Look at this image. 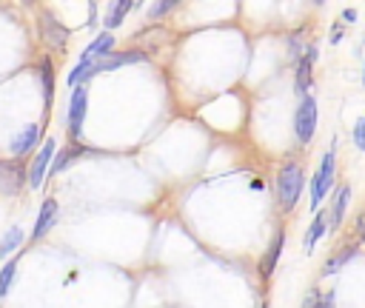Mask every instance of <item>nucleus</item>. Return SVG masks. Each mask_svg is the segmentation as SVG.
Masks as SVG:
<instances>
[{
    "instance_id": "nucleus-25",
    "label": "nucleus",
    "mask_w": 365,
    "mask_h": 308,
    "mask_svg": "<svg viewBox=\"0 0 365 308\" xmlns=\"http://www.w3.org/2000/svg\"><path fill=\"white\" fill-rule=\"evenodd\" d=\"M356 234H359V237L365 240V208H362V211L356 214Z\"/></svg>"
},
{
    "instance_id": "nucleus-2",
    "label": "nucleus",
    "mask_w": 365,
    "mask_h": 308,
    "mask_svg": "<svg viewBox=\"0 0 365 308\" xmlns=\"http://www.w3.org/2000/svg\"><path fill=\"white\" fill-rule=\"evenodd\" d=\"M314 131H317V100L311 94H305L294 111V137L299 145H305V143H311Z\"/></svg>"
},
{
    "instance_id": "nucleus-9",
    "label": "nucleus",
    "mask_w": 365,
    "mask_h": 308,
    "mask_svg": "<svg viewBox=\"0 0 365 308\" xmlns=\"http://www.w3.org/2000/svg\"><path fill=\"white\" fill-rule=\"evenodd\" d=\"M282 245H285V231L282 228H277V234H274V240H271V245L265 248V254L259 257V277L268 282L271 279V274H274V268H277V262H279V254H282Z\"/></svg>"
},
{
    "instance_id": "nucleus-7",
    "label": "nucleus",
    "mask_w": 365,
    "mask_h": 308,
    "mask_svg": "<svg viewBox=\"0 0 365 308\" xmlns=\"http://www.w3.org/2000/svg\"><path fill=\"white\" fill-rule=\"evenodd\" d=\"M54 148H57V143L48 137V140L40 145V151L34 154V163L29 165V185H31V188H40V185H43V177H46V171L51 168V160H54V154H57Z\"/></svg>"
},
{
    "instance_id": "nucleus-15",
    "label": "nucleus",
    "mask_w": 365,
    "mask_h": 308,
    "mask_svg": "<svg viewBox=\"0 0 365 308\" xmlns=\"http://www.w3.org/2000/svg\"><path fill=\"white\" fill-rule=\"evenodd\" d=\"M86 151H88V148H86V145H77V143L66 145L63 151H57V154H54V160H51V168H48V171H51V174H60V171H66V168H68V165H71L77 157H83Z\"/></svg>"
},
{
    "instance_id": "nucleus-27",
    "label": "nucleus",
    "mask_w": 365,
    "mask_h": 308,
    "mask_svg": "<svg viewBox=\"0 0 365 308\" xmlns=\"http://www.w3.org/2000/svg\"><path fill=\"white\" fill-rule=\"evenodd\" d=\"M362 86H365V66H362Z\"/></svg>"
},
{
    "instance_id": "nucleus-13",
    "label": "nucleus",
    "mask_w": 365,
    "mask_h": 308,
    "mask_svg": "<svg viewBox=\"0 0 365 308\" xmlns=\"http://www.w3.org/2000/svg\"><path fill=\"white\" fill-rule=\"evenodd\" d=\"M37 140H40V125H37V123H29L17 137H11V154H14V157L29 154V151L37 145Z\"/></svg>"
},
{
    "instance_id": "nucleus-4",
    "label": "nucleus",
    "mask_w": 365,
    "mask_h": 308,
    "mask_svg": "<svg viewBox=\"0 0 365 308\" xmlns=\"http://www.w3.org/2000/svg\"><path fill=\"white\" fill-rule=\"evenodd\" d=\"M145 60H148V54H145L143 48H125V51H111V54H106V57L94 60V66H91V74H88V77H94V74H100V71H114V68H120V66H131V63H145Z\"/></svg>"
},
{
    "instance_id": "nucleus-5",
    "label": "nucleus",
    "mask_w": 365,
    "mask_h": 308,
    "mask_svg": "<svg viewBox=\"0 0 365 308\" xmlns=\"http://www.w3.org/2000/svg\"><path fill=\"white\" fill-rule=\"evenodd\" d=\"M37 23H40L43 43H46L48 48H66V43H68V29H66L51 11H40Z\"/></svg>"
},
{
    "instance_id": "nucleus-8",
    "label": "nucleus",
    "mask_w": 365,
    "mask_h": 308,
    "mask_svg": "<svg viewBox=\"0 0 365 308\" xmlns=\"http://www.w3.org/2000/svg\"><path fill=\"white\" fill-rule=\"evenodd\" d=\"M23 180H29V174L23 171L20 163L11 160H0V194H17L23 188Z\"/></svg>"
},
{
    "instance_id": "nucleus-26",
    "label": "nucleus",
    "mask_w": 365,
    "mask_h": 308,
    "mask_svg": "<svg viewBox=\"0 0 365 308\" xmlns=\"http://www.w3.org/2000/svg\"><path fill=\"white\" fill-rule=\"evenodd\" d=\"M342 14H345V23H354V20H356V11H354V9H345Z\"/></svg>"
},
{
    "instance_id": "nucleus-11",
    "label": "nucleus",
    "mask_w": 365,
    "mask_h": 308,
    "mask_svg": "<svg viewBox=\"0 0 365 308\" xmlns=\"http://www.w3.org/2000/svg\"><path fill=\"white\" fill-rule=\"evenodd\" d=\"M348 202H351V185L342 183L334 191V200H331V208H328V231H336L342 225V217L348 211Z\"/></svg>"
},
{
    "instance_id": "nucleus-18",
    "label": "nucleus",
    "mask_w": 365,
    "mask_h": 308,
    "mask_svg": "<svg viewBox=\"0 0 365 308\" xmlns=\"http://www.w3.org/2000/svg\"><path fill=\"white\" fill-rule=\"evenodd\" d=\"M40 80H43V100H46V108H48L51 97H54V66H51L48 57L40 63Z\"/></svg>"
},
{
    "instance_id": "nucleus-22",
    "label": "nucleus",
    "mask_w": 365,
    "mask_h": 308,
    "mask_svg": "<svg viewBox=\"0 0 365 308\" xmlns=\"http://www.w3.org/2000/svg\"><path fill=\"white\" fill-rule=\"evenodd\" d=\"M171 9H177V3L174 0H163V3H151L148 6V17L151 20H160V17H165Z\"/></svg>"
},
{
    "instance_id": "nucleus-10",
    "label": "nucleus",
    "mask_w": 365,
    "mask_h": 308,
    "mask_svg": "<svg viewBox=\"0 0 365 308\" xmlns=\"http://www.w3.org/2000/svg\"><path fill=\"white\" fill-rule=\"evenodd\" d=\"M314 60H317V46H308L305 48V54H299V60H297V74H294V88H297V94H308V88H311V68H314Z\"/></svg>"
},
{
    "instance_id": "nucleus-19",
    "label": "nucleus",
    "mask_w": 365,
    "mask_h": 308,
    "mask_svg": "<svg viewBox=\"0 0 365 308\" xmlns=\"http://www.w3.org/2000/svg\"><path fill=\"white\" fill-rule=\"evenodd\" d=\"M20 242H23V228L20 225H11L3 234V240H0V257H9L14 248H20Z\"/></svg>"
},
{
    "instance_id": "nucleus-21",
    "label": "nucleus",
    "mask_w": 365,
    "mask_h": 308,
    "mask_svg": "<svg viewBox=\"0 0 365 308\" xmlns=\"http://www.w3.org/2000/svg\"><path fill=\"white\" fill-rule=\"evenodd\" d=\"M14 274H17V260H9L0 271V299L11 291V282H14Z\"/></svg>"
},
{
    "instance_id": "nucleus-12",
    "label": "nucleus",
    "mask_w": 365,
    "mask_h": 308,
    "mask_svg": "<svg viewBox=\"0 0 365 308\" xmlns=\"http://www.w3.org/2000/svg\"><path fill=\"white\" fill-rule=\"evenodd\" d=\"M57 214H60V208H57V200H43V205H40V214H37V220H34V228H31V240H40V237H46L48 234V228L57 222Z\"/></svg>"
},
{
    "instance_id": "nucleus-24",
    "label": "nucleus",
    "mask_w": 365,
    "mask_h": 308,
    "mask_svg": "<svg viewBox=\"0 0 365 308\" xmlns=\"http://www.w3.org/2000/svg\"><path fill=\"white\" fill-rule=\"evenodd\" d=\"M319 308H336V305H334V291H328V294L319 297Z\"/></svg>"
},
{
    "instance_id": "nucleus-3",
    "label": "nucleus",
    "mask_w": 365,
    "mask_h": 308,
    "mask_svg": "<svg viewBox=\"0 0 365 308\" xmlns=\"http://www.w3.org/2000/svg\"><path fill=\"white\" fill-rule=\"evenodd\" d=\"M334 174H336V157H334V148H328L322 163H319V168H317V174H314V180H311V208L314 211L319 208V200H325V194L331 191Z\"/></svg>"
},
{
    "instance_id": "nucleus-23",
    "label": "nucleus",
    "mask_w": 365,
    "mask_h": 308,
    "mask_svg": "<svg viewBox=\"0 0 365 308\" xmlns=\"http://www.w3.org/2000/svg\"><path fill=\"white\" fill-rule=\"evenodd\" d=\"M354 145L359 148V151H365V117L356 123V128H354Z\"/></svg>"
},
{
    "instance_id": "nucleus-28",
    "label": "nucleus",
    "mask_w": 365,
    "mask_h": 308,
    "mask_svg": "<svg viewBox=\"0 0 365 308\" xmlns=\"http://www.w3.org/2000/svg\"><path fill=\"white\" fill-rule=\"evenodd\" d=\"M259 308H268V305H265V302H262V305H259Z\"/></svg>"
},
{
    "instance_id": "nucleus-14",
    "label": "nucleus",
    "mask_w": 365,
    "mask_h": 308,
    "mask_svg": "<svg viewBox=\"0 0 365 308\" xmlns=\"http://www.w3.org/2000/svg\"><path fill=\"white\" fill-rule=\"evenodd\" d=\"M111 48H114V34H111V31H103V34H97V37L86 46V51L80 54V60L94 63V60H100V57L111 54Z\"/></svg>"
},
{
    "instance_id": "nucleus-16",
    "label": "nucleus",
    "mask_w": 365,
    "mask_h": 308,
    "mask_svg": "<svg viewBox=\"0 0 365 308\" xmlns=\"http://www.w3.org/2000/svg\"><path fill=\"white\" fill-rule=\"evenodd\" d=\"M356 248H359L356 242H345L342 248H336V254H334V257H328V262H325V268H322V277L336 274V271H339V268H342V265L356 254Z\"/></svg>"
},
{
    "instance_id": "nucleus-20",
    "label": "nucleus",
    "mask_w": 365,
    "mask_h": 308,
    "mask_svg": "<svg viewBox=\"0 0 365 308\" xmlns=\"http://www.w3.org/2000/svg\"><path fill=\"white\" fill-rule=\"evenodd\" d=\"M131 9H134L131 0H120V3H114V6L108 9V14H106V26H108V29H117V26L123 23L125 11H131Z\"/></svg>"
},
{
    "instance_id": "nucleus-6",
    "label": "nucleus",
    "mask_w": 365,
    "mask_h": 308,
    "mask_svg": "<svg viewBox=\"0 0 365 308\" xmlns=\"http://www.w3.org/2000/svg\"><path fill=\"white\" fill-rule=\"evenodd\" d=\"M86 108H88V91H86V86H77L71 91V103H68V137L71 140H80V134H83Z\"/></svg>"
},
{
    "instance_id": "nucleus-1",
    "label": "nucleus",
    "mask_w": 365,
    "mask_h": 308,
    "mask_svg": "<svg viewBox=\"0 0 365 308\" xmlns=\"http://www.w3.org/2000/svg\"><path fill=\"white\" fill-rule=\"evenodd\" d=\"M305 177H302V165L299 163H285L277 174V197H279V208L291 211L302 194Z\"/></svg>"
},
{
    "instance_id": "nucleus-17",
    "label": "nucleus",
    "mask_w": 365,
    "mask_h": 308,
    "mask_svg": "<svg viewBox=\"0 0 365 308\" xmlns=\"http://www.w3.org/2000/svg\"><path fill=\"white\" fill-rule=\"evenodd\" d=\"M328 231V214H317L314 220H311V225H308V231H305V251H314V245L322 240V234Z\"/></svg>"
}]
</instances>
